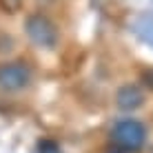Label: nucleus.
<instances>
[{"instance_id":"obj_1","label":"nucleus","mask_w":153,"mask_h":153,"mask_svg":"<svg viewBox=\"0 0 153 153\" xmlns=\"http://www.w3.org/2000/svg\"><path fill=\"white\" fill-rule=\"evenodd\" d=\"M111 142L115 149H122L126 153L140 151L146 142V126L135 118H122L111 129Z\"/></svg>"},{"instance_id":"obj_2","label":"nucleus","mask_w":153,"mask_h":153,"mask_svg":"<svg viewBox=\"0 0 153 153\" xmlns=\"http://www.w3.org/2000/svg\"><path fill=\"white\" fill-rule=\"evenodd\" d=\"M25 29H27V36L38 47L53 49L58 45V29L45 13H29L25 20Z\"/></svg>"},{"instance_id":"obj_3","label":"nucleus","mask_w":153,"mask_h":153,"mask_svg":"<svg viewBox=\"0 0 153 153\" xmlns=\"http://www.w3.org/2000/svg\"><path fill=\"white\" fill-rule=\"evenodd\" d=\"M31 82V69L27 62L13 60L0 65V89L4 91H22Z\"/></svg>"},{"instance_id":"obj_4","label":"nucleus","mask_w":153,"mask_h":153,"mask_svg":"<svg viewBox=\"0 0 153 153\" xmlns=\"http://www.w3.org/2000/svg\"><path fill=\"white\" fill-rule=\"evenodd\" d=\"M142 102H144V93L138 84H124L115 93V104L122 111H135L138 107H142Z\"/></svg>"},{"instance_id":"obj_5","label":"nucleus","mask_w":153,"mask_h":153,"mask_svg":"<svg viewBox=\"0 0 153 153\" xmlns=\"http://www.w3.org/2000/svg\"><path fill=\"white\" fill-rule=\"evenodd\" d=\"M38 149H40V153H60V146L53 140H42L38 144Z\"/></svg>"},{"instance_id":"obj_6","label":"nucleus","mask_w":153,"mask_h":153,"mask_svg":"<svg viewBox=\"0 0 153 153\" xmlns=\"http://www.w3.org/2000/svg\"><path fill=\"white\" fill-rule=\"evenodd\" d=\"M0 4H2V9H7L9 13H13V11H20L22 0H0Z\"/></svg>"},{"instance_id":"obj_7","label":"nucleus","mask_w":153,"mask_h":153,"mask_svg":"<svg viewBox=\"0 0 153 153\" xmlns=\"http://www.w3.org/2000/svg\"><path fill=\"white\" fill-rule=\"evenodd\" d=\"M111 153H126V151H122V149H115V151H111Z\"/></svg>"}]
</instances>
